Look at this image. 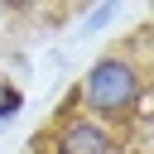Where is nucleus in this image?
Wrapping results in <instances>:
<instances>
[{"mask_svg": "<svg viewBox=\"0 0 154 154\" xmlns=\"http://www.w3.org/2000/svg\"><path fill=\"white\" fill-rule=\"evenodd\" d=\"M87 96H91V106H101V111H120V106L135 96V72H130L125 63H101V67L87 77Z\"/></svg>", "mask_w": 154, "mask_h": 154, "instance_id": "nucleus-1", "label": "nucleus"}, {"mask_svg": "<svg viewBox=\"0 0 154 154\" xmlns=\"http://www.w3.org/2000/svg\"><path fill=\"white\" fill-rule=\"evenodd\" d=\"M63 154H111V140L91 125H72L67 140H63Z\"/></svg>", "mask_w": 154, "mask_h": 154, "instance_id": "nucleus-2", "label": "nucleus"}]
</instances>
